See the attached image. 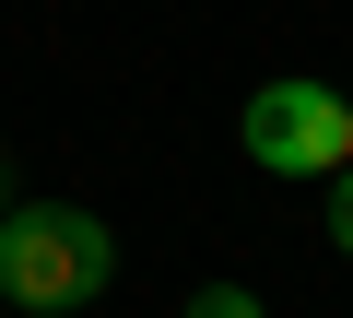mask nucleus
<instances>
[{
    "instance_id": "2",
    "label": "nucleus",
    "mask_w": 353,
    "mask_h": 318,
    "mask_svg": "<svg viewBox=\"0 0 353 318\" xmlns=\"http://www.w3.org/2000/svg\"><path fill=\"white\" fill-rule=\"evenodd\" d=\"M236 153H248V166H271V177H341V166H353V95H330V83L283 71V83H259V95H248Z\"/></svg>"
},
{
    "instance_id": "1",
    "label": "nucleus",
    "mask_w": 353,
    "mask_h": 318,
    "mask_svg": "<svg viewBox=\"0 0 353 318\" xmlns=\"http://www.w3.org/2000/svg\"><path fill=\"white\" fill-rule=\"evenodd\" d=\"M118 283V236L71 201H24V212H0V295L12 306H94Z\"/></svg>"
},
{
    "instance_id": "4",
    "label": "nucleus",
    "mask_w": 353,
    "mask_h": 318,
    "mask_svg": "<svg viewBox=\"0 0 353 318\" xmlns=\"http://www.w3.org/2000/svg\"><path fill=\"white\" fill-rule=\"evenodd\" d=\"M318 189H330V248L353 259V166H341V177H318Z\"/></svg>"
},
{
    "instance_id": "3",
    "label": "nucleus",
    "mask_w": 353,
    "mask_h": 318,
    "mask_svg": "<svg viewBox=\"0 0 353 318\" xmlns=\"http://www.w3.org/2000/svg\"><path fill=\"white\" fill-rule=\"evenodd\" d=\"M189 318H271V306H259L248 283H201V295H189Z\"/></svg>"
}]
</instances>
